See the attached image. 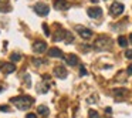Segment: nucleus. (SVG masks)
<instances>
[{
  "instance_id": "obj_1",
  "label": "nucleus",
  "mask_w": 132,
  "mask_h": 118,
  "mask_svg": "<svg viewBox=\"0 0 132 118\" xmlns=\"http://www.w3.org/2000/svg\"><path fill=\"white\" fill-rule=\"evenodd\" d=\"M12 103L14 104L17 108H20V109H27L30 105H31L33 100H31V97L21 95V97H14V98H12Z\"/></svg>"
},
{
  "instance_id": "obj_2",
  "label": "nucleus",
  "mask_w": 132,
  "mask_h": 118,
  "mask_svg": "<svg viewBox=\"0 0 132 118\" xmlns=\"http://www.w3.org/2000/svg\"><path fill=\"white\" fill-rule=\"evenodd\" d=\"M111 44H112L111 38L102 36V37H100L97 40V43H95V49H97V50H105V49H109Z\"/></svg>"
},
{
  "instance_id": "obj_3",
  "label": "nucleus",
  "mask_w": 132,
  "mask_h": 118,
  "mask_svg": "<svg viewBox=\"0 0 132 118\" xmlns=\"http://www.w3.org/2000/svg\"><path fill=\"white\" fill-rule=\"evenodd\" d=\"M48 6L47 4H44V3H37L34 6V12L37 13L38 16H47L48 14Z\"/></svg>"
},
{
  "instance_id": "obj_4",
  "label": "nucleus",
  "mask_w": 132,
  "mask_h": 118,
  "mask_svg": "<svg viewBox=\"0 0 132 118\" xmlns=\"http://www.w3.org/2000/svg\"><path fill=\"white\" fill-rule=\"evenodd\" d=\"M75 30H77L78 34H80L82 38H85V40H88V38L92 37V32L89 29H85V27H82V26H77Z\"/></svg>"
},
{
  "instance_id": "obj_5",
  "label": "nucleus",
  "mask_w": 132,
  "mask_h": 118,
  "mask_svg": "<svg viewBox=\"0 0 132 118\" xmlns=\"http://www.w3.org/2000/svg\"><path fill=\"white\" fill-rule=\"evenodd\" d=\"M109 10H111V14L112 16H119L121 13L123 12V4L115 2V3H112V6L109 7Z\"/></svg>"
},
{
  "instance_id": "obj_6",
  "label": "nucleus",
  "mask_w": 132,
  "mask_h": 118,
  "mask_svg": "<svg viewBox=\"0 0 132 118\" xmlns=\"http://www.w3.org/2000/svg\"><path fill=\"white\" fill-rule=\"evenodd\" d=\"M67 68H64V67H61V66H58V67H55L54 68V75L57 78H60V80H64V78L67 77Z\"/></svg>"
},
{
  "instance_id": "obj_7",
  "label": "nucleus",
  "mask_w": 132,
  "mask_h": 118,
  "mask_svg": "<svg viewBox=\"0 0 132 118\" xmlns=\"http://www.w3.org/2000/svg\"><path fill=\"white\" fill-rule=\"evenodd\" d=\"M87 14H88L91 19H98L101 14H102V10H101V7H91V9L87 10Z\"/></svg>"
},
{
  "instance_id": "obj_8",
  "label": "nucleus",
  "mask_w": 132,
  "mask_h": 118,
  "mask_svg": "<svg viewBox=\"0 0 132 118\" xmlns=\"http://www.w3.org/2000/svg\"><path fill=\"white\" fill-rule=\"evenodd\" d=\"M47 50V44L44 41H36L33 44V51L34 53H44Z\"/></svg>"
},
{
  "instance_id": "obj_9",
  "label": "nucleus",
  "mask_w": 132,
  "mask_h": 118,
  "mask_svg": "<svg viewBox=\"0 0 132 118\" xmlns=\"http://www.w3.org/2000/svg\"><path fill=\"white\" fill-rule=\"evenodd\" d=\"M54 7L57 10H67L70 4L67 3V0H54Z\"/></svg>"
},
{
  "instance_id": "obj_10",
  "label": "nucleus",
  "mask_w": 132,
  "mask_h": 118,
  "mask_svg": "<svg viewBox=\"0 0 132 118\" xmlns=\"http://www.w3.org/2000/svg\"><path fill=\"white\" fill-rule=\"evenodd\" d=\"M64 60L68 66H77L78 64V57L75 54H68L67 57H64Z\"/></svg>"
},
{
  "instance_id": "obj_11",
  "label": "nucleus",
  "mask_w": 132,
  "mask_h": 118,
  "mask_svg": "<svg viewBox=\"0 0 132 118\" xmlns=\"http://www.w3.org/2000/svg\"><path fill=\"white\" fill-rule=\"evenodd\" d=\"M48 57H55V58H63V51L60 49H50L48 50Z\"/></svg>"
},
{
  "instance_id": "obj_12",
  "label": "nucleus",
  "mask_w": 132,
  "mask_h": 118,
  "mask_svg": "<svg viewBox=\"0 0 132 118\" xmlns=\"http://www.w3.org/2000/svg\"><path fill=\"white\" fill-rule=\"evenodd\" d=\"M3 70H4V73L6 74H9V73H14L16 71V66L14 64H10V63H7V64H3Z\"/></svg>"
},
{
  "instance_id": "obj_13",
  "label": "nucleus",
  "mask_w": 132,
  "mask_h": 118,
  "mask_svg": "<svg viewBox=\"0 0 132 118\" xmlns=\"http://www.w3.org/2000/svg\"><path fill=\"white\" fill-rule=\"evenodd\" d=\"M37 112L40 115H43V117H47V115L50 114V111H48V108H47V107H44V105H40L37 108Z\"/></svg>"
},
{
  "instance_id": "obj_14",
  "label": "nucleus",
  "mask_w": 132,
  "mask_h": 118,
  "mask_svg": "<svg viewBox=\"0 0 132 118\" xmlns=\"http://www.w3.org/2000/svg\"><path fill=\"white\" fill-rule=\"evenodd\" d=\"M65 34H67V32H64V30H60V32L57 33V36H54V38H53V40H54V41L64 40V38H65Z\"/></svg>"
},
{
  "instance_id": "obj_15",
  "label": "nucleus",
  "mask_w": 132,
  "mask_h": 118,
  "mask_svg": "<svg viewBox=\"0 0 132 118\" xmlns=\"http://www.w3.org/2000/svg\"><path fill=\"white\" fill-rule=\"evenodd\" d=\"M118 43H119L121 47H126V46H128V40H126L123 36H119V37H118Z\"/></svg>"
},
{
  "instance_id": "obj_16",
  "label": "nucleus",
  "mask_w": 132,
  "mask_h": 118,
  "mask_svg": "<svg viewBox=\"0 0 132 118\" xmlns=\"http://www.w3.org/2000/svg\"><path fill=\"white\" fill-rule=\"evenodd\" d=\"M114 95L115 97H123V95H126V90H122V88L114 90Z\"/></svg>"
},
{
  "instance_id": "obj_17",
  "label": "nucleus",
  "mask_w": 132,
  "mask_h": 118,
  "mask_svg": "<svg viewBox=\"0 0 132 118\" xmlns=\"http://www.w3.org/2000/svg\"><path fill=\"white\" fill-rule=\"evenodd\" d=\"M88 117H89V118H100V115H98V112H97V111H94V109H89Z\"/></svg>"
},
{
  "instance_id": "obj_18",
  "label": "nucleus",
  "mask_w": 132,
  "mask_h": 118,
  "mask_svg": "<svg viewBox=\"0 0 132 118\" xmlns=\"http://www.w3.org/2000/svg\"><path fill=\"white\" fill-rule=\"evenodd\" d=\"M72 40H74V37L71 36V33H68V32H67V34H65V38H64V41H65V43H71Z\"/></svg>"
},
{
  "instance_id": "obj_19",
  "label": "nucleus",
  "mask_w": 132,
  "mask_h": 118,
  "mask_svg": "<svg viewBox=\"0 0 132 118\" xmlns=\"http://www.w3.org/2000/svg\"><path fill=\"white\" fill-rule=\"evenodd\" d=\"M10 58H12V61H19V60L21 58V56L19 54V53H13L12 57H10Z\"/></svg>"
},
{
  "instance_id": "obj_20",
  "label": "nucleus",
  "mask_w": 132,
  "mask_h": 118,
  "mask_svg": "<svg viewBox=\"0 0 132 118\" xmlns=\"http://www.w3.org/2000/svg\"><path fill=\"white\" fill-rule=\"evenodd\" d=\"M125 57L129 58V60H132V50H126V51H125Z\"/></svg>"
},
{
  "instance_id": "obj_21",
  "label": "nucleus",
  "mask_w": 132,
  "mask_h": 118,
  "mask_svg": "<svg viewBox=\"0 0 132 118\" xmlns=\"http://www.w3.org/2000/svg\"><path fill=\"white\" fill-rule=\"evenodd\" d=\"M43 30H44V33H46V36H50V30H48V26H47V24H43Z\"/></svg>"
},
{
  "instance_id": "obj_22",
  "label": "nucleus",
  "mask_w": 132,
  "mask_h": 118,
  "mask_svg": "<svg viewBox=\"0 0 132 118\" xmlns=\"http://www.w3.org/2000/svg\"><path fill=\"white\" fill-rule=\"evenodd\" d=\"M80 74H81V75H87V70H85V67L81 66V68H80Z\"/></svg>"
},
{
  "instance_id": "obj_23",
  "label": "nucleus",
  "mask_w": 132,
  "mask_h": 118,
  "mask_svg": "<svg viewBox=\"0 0 132 118\" xmlns=\"http://www.w3.org/2000/svg\"><path fill=\"white\" fill-rule=\"evenodd\" d=\"M43 63H46L44 60H34V64L36 66H38V64H43Z\"/></svg>"
},
{
  "instance_id": "obj_24",
  "label": "nucleus",
  "mask_w": 132,
  "mask_h": 118,
  "mask_svg": "<svg viewBox=\"0 0 132 118\" xmlns=\"http://www.w3.org/2000/svg\"><path fill=\"white\" fill-rule=\"evenodd\" d=\"M0 12H3V13H6V7L3 6V3H0Z\"/></svg>"
},
{
  "instance_id": "obj_25",
  "label": "nucleus",
  "mask_w": 132,
  "mask_h": 118,
  "mask_svg": "<svg viewBox=\"0 0 132 118\" xmlns=\"http://www.w3.org/2000/svg\"><path fill=\"white\" fill-rule=\"evenodd\" d=\"M126 73H128L129 75H132V64H131V66H129V67H128V70H126Z\"/></svg>"
},
{
  "instance_id": "obj_26",
  "label": "nucleus",
  "mask_w": 132,
  "mask_h": 118,
  "mask_svg": "<svg viewBox=\"0 0 132 118\" xmlns=\"http://www.w3.org/2000/svg\"><path fill=\"white\" fill-rule=\"evenodd\" d=\"M26 118H37V115H36V114H27Z\"/></svg>"
},
{
  "instance_id": "obj_27",
  "label": "nucleus",
  "mask_w": 132,
  "mask_h": 118,
  "mask_svg": "<svg viewBox=\"0 0 132 118\" xmlns=\"http://www.w3.org/2000/svg\"><path fill=\"white\" fill-rule=\"evenodd\" d=\"M0 111H9V107H0Z\"/></svg>"
},
{
  "instance_id": "obj_28",
  "label": "nucleus",
  "mask_w": 132,
  "mask_h": 118,
  "mask_svg": "<svg viewBox=\"0 0 132 118\" xmlns=\"http://www.w3.org/2000/svg\"><path fill=\"white\" fill-rule=\"evenodd\" d=\"M129 41H131V44H132V33H131V36H129Z\"/></svg>"
},
{
  "instance_id": "obj_29",
  "label": "nucleus",
  "mask_w": 132,
  "mask_h": 118,
  "mask_svg": "<svg viewBox=\"0 0 132 118\" xmlns=\"http://www.w3.org/2000/svg\"><path fill=\"white\" fill-rule=\"evenodd\" d=\"M2 66H3V64H2V63H0V67H2Z\"/></svg>"
},
{
  "instance_id": "obj_30",
  "label": "nucleus",
  "mask_w": 132,
  "mask_h": 118,
  "mask_svg": "<svg viewBox=\"0 0 132 118\" xmlns=\"http://www.w3.org/2000/svg\"><path fill=\"white\" fill-rule=\"evenodd\" d=\"M0 92H2V88H0Z\"/></svg>"
}]
</instances>
